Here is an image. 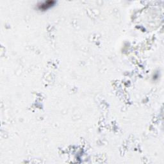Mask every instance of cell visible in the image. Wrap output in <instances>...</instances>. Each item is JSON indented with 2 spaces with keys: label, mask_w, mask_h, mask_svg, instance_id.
I'll list each match as a JSON object with an SVG mask.
<instances>
[{
  "label": "cell",
  "mask_w": 164,
  "mask_h": 164,
  "mask_svg": "<svg viewBox=\"0 0 164 164\" xmlns=\"http://www.w3.org/2000/svg\"><path fill=\"white\" fill-rule=\"evenodd\" d=\"M55 3V2L53 1H47L40 3V4H38V8L39 9H40V10H47V9H48L50 7L53 6Z\"/></svg>",
  "instance_id": "obj_1"
}]
</instances>
